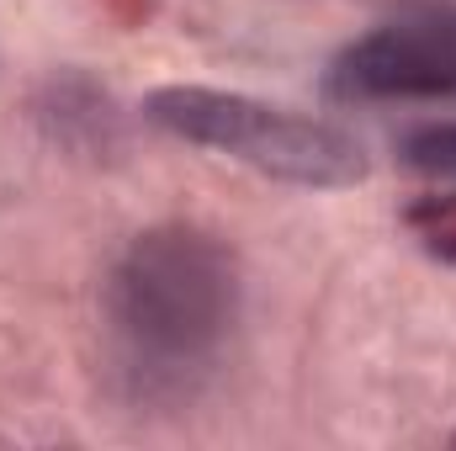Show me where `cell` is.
Masks as SVG:
<instances>
[{"label":"cell","instance_id":"3957f363","mask_svg":"<svg viewBox=\"0 0 456 451\" xmlns=\"http://www.w3.org/2000/svg\"><path fill=\"white\" fill-rule=\"evenodd\" d=\"M330 96L340 102H436L456 96V5L403 0L371 32L345 43L330 64Z\"/></svg>","mask_w":456,"mask_h":451},{"label":"cell","instance_id":"5b68a950","mask_svg":"<svg viewBox=\"0 0 456 451\" xmlns=\"http://www.w3.org/2000/svg\"><path fill=\"white\" fill-rule=\"evenodd\" d=\"M452 447H456V436H452Z\"/></svg>","mask_w":456,"mask_h":451},{"label":"cell","instance_id":"7a4b0ae2","mask_svg":"<svg viewBox=\"0 0 456 451\" xmlns=\"http://www.w3.org/2000/svg\"><path fill=\"white\" fill-rule=\"evenodd\" d=\"M143 117L154 127H165L170 138L228 154L271 181H287V186L345 192V186L366 181V154L345 127L276 107V102H260V96H244V91L159 86L143 96Z\"/></svg>","mask_w":456,"mask_h":451},{"label":"cell","instance_id":"277c9868","mask_svg":"<svg viewBox=\"0 0 456 451\" xmlns=\"http://www.w3.org/2000/svg\"><path fill=\"white\" fill-rule=\"evenodd\" d=\"M398 154H403V165H409L414 176L456 181V122H425V127L403 133Z\"/></svg>","mask_w":456,"mask_h":451},{"label":"cell","instance_id":"6da1fadb","mask_svg":"<svg viewBox=\"0 0 456 451\" xmlns=\"http://www.w3.org/2000/svg\"><path fill=\"white\" fill-rule=\"evenodd\" d=\"M239 298V260L224 239L186 224L138 234L107 276V330L127 388L143 404L191 398L224 361Z\"/></svg>","mask_w":456,"mask_h":451}]
</instances>
